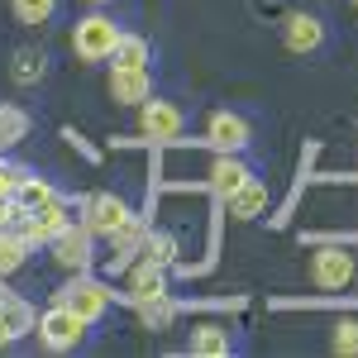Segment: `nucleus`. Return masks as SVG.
Returning a JSON list of instances; mask_svg holds the SVG:
<instances>
[{
	"instance_id": "1",
	"label": "nucleus",
	"mask_w": 358,
	"mask_h": 358,
	"mask_svg": "<svg viewBox=\"0 0 358 358\" xmlns=\"http://www.w3.org/2000/svg\"><path fill=\"white\" fill-rule=\"evenodd\" d=\"M53 301H67L77 315H82L86 325H96V320H106V310L115 301V287L106 277H91V273H72L62 287L53 292Z\"/></svg>"
},
{
	"instance_id": "2",
	"label": "nucleus",
	"mask_w": 358,
	"mask_h": 358,
	"mask_svg": "<svg viewBox=\"0 0 358 358\" xmlns=\"http://www.w3.org/2000/svg\"><path fill=\"white\" fill-rule=\"evenodd\" d=\"M120 34H124V29L115 24L106 10H91V15H82V20L72 24V53L82 57V62H110Z\"/></svg>"
},
{
	"instance_id": "3",
	"label": "nucleus",
	"mask_w": 358,
	"mask_h": 358,
	"mask_svg": "<svg viewBox=\"0 0 358 358\" xmlns=\"http://www.w3.org/2000/svg\"><path fill=\"white\" fill-rule=\"evenodd\" d=\"M86 330H91V325H86L67 301H48V310L38 315V330H34V334L43 339V349H53V354H72V349L86 339Z\"/></svg>"
},
{
	"instance_id": "4",
	"label": "nucleus",
	"mask_w": 358,
	"mask_h": 358,
	"mask_svg": "<svg viewBox=\"0 0 358 358\" xmlns=\"http://www.w3.org/2000/svg\"><path fill=\"white\" fill-rule=\"evenodd\" d=\"M48 253H53V263L62 273H91V263H96V234H91L82 220H72L53 244H48Z\"/></svg>"
},
{
	"instance_id": "5",
	"label": "nucleus",
	"mask_w": 358,
	"mask_h": 358,
	"mask_svg": "<svg viewBox=\"0 0 358 358\" xmlns=\"http://www.w3.org/2000/svg\"><path fill=\"white\" fill-rule=\"evenodd\" d=\"M129 201H120L115 192H96V196H86L82 201V224L96 234V239H115L124 224H129Z\"/></svg>"
},
{
	"instance_id": "6",
	"label": "nucleus",
	"mask_w": 358,
	"mask_h": 358,
	"mask_svg": "<svg viewBox=\"0 0 358 358\" xmlns=\"http://www.w3.org/2000/svg\"><path fill=\"white\" fill-rule=\"evenodd\" d=\"M72 224V215H67V201L57 196V201H48V206H38V210H29V215H20V224H15V234L24 239L29 248H48Z\"/></svg>"
},
{
	"instance_id": "7",
	"label": "nucleus",
	"mask_w": 358,
	"mask_h": 358,
	"mask_svg": "<svg viewBox=\"0 0 358 358\" xmlns=\"http://www.w3.org/2000/svg\"><path fill=\"white\" fill-rule=\"evenodd\" d=\"M310 282L320 292H344L354 282V253L344 244H325L310 253Z\"/></svg>"
},
{
	"instance_id": "8",
	"label": "nucleus",
	"mask_w": 358,
	"mask_h": 358,
	"mask_svg": "<svg viewBox=\"0 0 358 358\" xmlns=\"http://www.w3.org/2000/svg\"><path fill=\"white\" fill-rule=\"evenodd\" d=\"M115 106H143L153 96V72L148 67H110V82H106Z\"/></svg>"
},
{
	"instance_id": "9",
	"label": "nucleus",
	"mask_w": 358,
	"mask_h": 358,
	"mask_svg": "<svg viewBox=\"0 0 358 358\" xmlns=\"http://www.w3.org/2000/svg\"><path fill=\"white\" fill-rule=\"evenodd\" d=\"M206 138H210V143H215L220 153H244L248 138H253V129H248L244 115H234V110H215L210 120H206Z\"/></svg>"
},
{
	"instance_id": "10",
	"label": "nucleus",
	"mask_w": 358,
	"mask_h": 358,
	"mask_svg": "<svg viewBox=\"0 0 358 358\" xmlns=\"http://www.w3.org/2000/svg\"><path fill=\"white\" fill-rule=\"evenodd\" d=\"M182 110L172 106V101H158V96H148L143 106H138V129L148 138H177L182 134Z\"/></svg>"
},
{
	"instance_id": "11",
	"label": "nucleus",
	"mask_w": 358,
	"mask_h": 358,
	"mask_svg": "<svg viewBox=\"0 0 358 358\" xmlns=\"http://www.w3.org/2000/svg\"><path fill=\"white\" fill-rule=\"evenodd\" d=\"M0 330L10 334V339H24V334L38 330V310L20 292H5V287H0Z\"/></svg>"
},
{
	"instance_id": "12",
	"label": "nucleus",
	"mask_w": 358,
	"mask_h": 358,
	"mask_svg": "<svg viewBox=\"0 0 358 358\" xmlns=\"http://www.w3.org/2000/svg\"><path fill=\"white\" fill-rule=\"evenodd\" d=\"M163 292H167V268L148 263V258H138L134 268H129L124 296H129V301H153V296H163Z\"/></svg>"
},
{
	"instance_id": "13",
	"label": "nucleus",
	"mask_w": 358,
	"mask_h": 358,
	"mask_svg": "<svg viewBox=\"0 0 358 358\" xmlns=\"http://www.w3.org/2000/svg\"><path fill=\"white\" fill-rule=\"evenodd\" d=\"M282 38H287V48H292V53H315V48L325 43V24H320L315 15H287Z\"/></svg>"
},
{
	"instance_id": "14",
	"label": "nucleus",
	"mask_w": 358,
	"mask_h": 358,
	"mask_svg": "<svg viewBox=\"0 0 358 358\" xmlns=\"http://www.w3.org/2000/svg\"><path fill=\"white\" fill-rule=\"evenodd\" d=\"M248 177H253V167H248L239 153H220V158L210 163V192H215V196H229V192H239Z\"/></svg>"
},
{
	"instance_id": "15",
	"label": "nucleus",
	"mask_w": 358,
	"mask_h": 358,
	"mask_svg": "<svg viewBox=\"0 0 358 358\" xmlns=\"http://www.w3.org/2000/svg\"><path fill=\"white\" fill-rule=\"evenodd\" d=\"M224 206H229V215H234V220H258V215L268 210V187H263L258 177H248L239 192L224 196Z\"/></svg>"
},
{
	"instance_id": "16",
	"label": "nucleus",
	"mask_w": 358,
	"mask_h": 358,
	"mask_svg": "<svg viewBox=\"0 0 358 358\" xmlns=\"http://www.w3.org/2000/svg\"><path fill=\"white\" fill-rule=\"evenodd\" d=\"M187 354L196 358H229V330L224 325H196L187 339Z\"/></svg>"
},
{
	"instance_id": "17",
	"label": "nucleus",
	"mask_w": 358,
	"mask_h": 358,
	"mask_svg": "<svg viewBox=\"0 0 358 358\" xmlns=\"http://www.w3.org/2000/svg\"><path fill=\"white\" fill-rule=\"evenodd\" d=\"M20 210H38V206H48V201H57V192H53V182L48 177H34V172H24L20 182H15V196H10Z\"/></svg>"
},
{
	"instance_id": "18",
	"label": "nucleus",
	"mask_w": 358,
	"mask_h": 358,
	"mask_svg": "<svg viewBox=\"0 0 358 358\" xmlns=\"http://www.w3.org/2000/svg\"><path fill=\"white\" fill-rule=\"evenodd\" d=\"M29 253H34V248H29L15 229H0V287H5V282L29 263Z\"/></svg>"
},
{
	"instance_id": "19",
	"label": "nucleus",
	"mask_w": 358,
	"mask_h": 358,
	"mask_svg": "<svg viewBox=\"0 0 358 358\" xmlns=\"http://www.w3.org/2000/svg\"><path fill=\"white\" fill-rule=\"evenodd\" d=\"M148 62H153L148 38L143 34H120V43H115V53H110V67H148Z\"/></svg>"
},
{
	"instance_id": "20",
	"label": "nucleus",
	"mask_w": 358,
	"mask_h": 358,
	"mask_svg": "<svg viewBox=\"0 0 358 358\" xmlns=\"http://www.w3.org/2000/svg\"><path fill=\"white\" fill-rule=\"evenodd\" d=\"M10 77H15V86H38L48 77V57L38 53V48H20L15 62H10Z\"/></svg>"
},
{
	"instance_id": "21",
	"label": "nucleus",
	"mask_w": 358,
	"mask_h": 358,
	"mask_svg": "<svg viewBox=\"0 0 358 358\" xmlns=\"http://www.w3.org/2000/svg\"><path fill=\"white\" fill-rule=\"evenodd\" d=\"M134 310H138V320H143V330H167L172 315H177V301L163 292V296H153V301H134Z\"/></svg>"
},
{
	"instance_id": "22",
	"label": "nucleus",
	"mask_w": 358,
	"mask_h": 358,
	"mask_svg": "<svg viewBox=\"0 0 358 358\" xmlns=\"http://www.w3.org/2000/svg\"><path fill=\"white\" fill-rule=\"evenodd\" d=\"M138 258H148V263H158V268H172L177 263V239L163 234V229H148V239L138 248Z\"/></svg>"
},
{
	"instance_id": "23",
	"label": "nucleus",
	"mask_w": 358,
	"mask_h": 358,
	"mask_svg": "<svg viewBox=\"0 0 358 358\" xmlns=\"http://www.w3.org/2000/svg\"><path fill=\"white\" fill-rule=\"evenodd\" d=\"M24 134H29V115L20 106H0V153L15 148Z\"/></svg>"
},
{
	"instance_id": "24",
	"label": "nucleus",
	"mask_w": 358,
	"mask_h": 358,
	"mask_svg": "<svg viewBox=\"0 0 358 358\" xmlns=\"http://www.w3.org/2000/svg\"><path fill=\"white\" fill-rule=\"evenodd\" d=\"M143 239H148V220H143V215H129V224L110 239V253H129V258H134L138 248H143Z\"/></svg>"
},
{
	"instance_id": "25",
	"label": "nucleus",
	"mask_w": 358,
	"mask_h": 358,
	"mask_svg": "<svg viewBox=\"0 0 358 358\" xmlns=\"http://www.w3.org/2000/svg\"><path fill=\"white\" fill-rule=\"evenodd\" d=\"M15 5V20L29 29H38V24H48L53 20V10H57V0H10Z\"/></svg>"
},
{
	"instance_id": "26",
	"label": "nucleus",
	"mask_w": 358,
	"mask_h": 358,
	"mask_svg": "<svg viewBox=\"0 0 358 358\" xmlns=\"http://www.w3.org/2000/svg\"><path fill=\"white\" fill-rule=\"evenodd\" d=\"M330 349L334 354H358V320H334Z\"/></svg>"
},
{
	"instance_id": "27",
	"label": "nucleus",
	"mask_w": 358,
	"mask_h": 358,
	"mask_svg": "<svg viewBox=\"0 0 358 358\" xmlns=\"http://www.w3.org/2000/svg\"><path fill=\"white\" fill-rule=\"evenodd\" d=\"M24 172H29V167H20V163H0V201L15 196V182H20Z\"/></svg>"
},
{
	"instance_id": "28",
	"label": "nucleus",
	"mask_w": 358,
	"mask_h": 358,
	"mask_svg": "<svg viewBox=\"0 0 358 358\" xmlns=\"http://www.w3.org/2000/svg\"><path fill=\"white\" fill-rule=\"evenodd\" d=\"M20 215H24V210H20L15 201H0V229H15V224H20Z\"/></svg>"
},
{
	"instance_id": "29",
	"label": "nucleus",
	"mask_w": 358,
	"mask_h": 358,
	"mask_svg": "<svg viewBox=\"0 0 358 358\" xmlns=\"http://www.w3.org/2000/svg\"><path fill=\"white\" fill-rule=\"evenodd\" d=\"M91 5H110V0H91Z\"/></svg>"
},
{
	"instance_id": "30",
	"label": "nucleus",
	"mask_w": 358,
	"mask_h": 358,
	"mask_svg": "<svg viewBox=\"0 0 358 358\" xmlns=\"http://www.w3.org/2000/svg\"><path fill=\"white\" fill-rule=\"evenodd\" d=\"M354 5H358V0H354Z\"/></svg>"
}]
</instances>
